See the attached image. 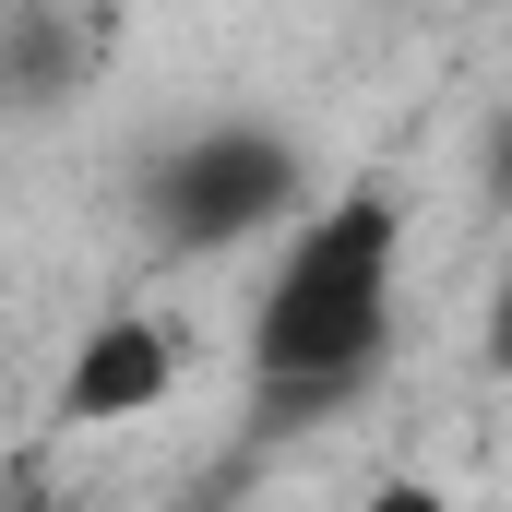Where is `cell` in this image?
I'll return each mask as SVG.
<instances>
[{"label":"cell","instance_id":"6da1fadb","mask_svg":"<svg viewBox=\"0 0 512 512\" xmlns=\"http://www.w3.org/2000/svg\"><path fill=\"white\" fill-rule=\"evenodd\" d=\"M393 251H405V203L382 179L334 191L286 239V262L262 274V310H251V441H298V429H322L334 405H358L382 382Z\"/></svg>","mask_w":512,"mask_h":512},{"label":"cell","instance_id":"7a4b0ae2","mask_svg":"<svg viewBox=\"0 0 512 512\" xmlns=\"http://www.w3.org/2000/svg\"><path fill=\"white\" fill-rule=\"evenodd\" d=\"M131 203H143L155 251H239L310 203V155L274 120H203V131H167L131 167Z\"/></svg>","mask_w":512,"mask_h":512},{"label":"cell","instance_id":"3957f363","mask_svg":"<svg viewBox=\"0 0 512 512\" xmlns=\"http://www.w3.org/2000/svg\"><path fill=\"white\" fill-rule=\"evenodd\" d=\"M167 382H179V346H167L155 322H96V334L72 346L48 417H60V429H120L143 405H167Z\"/></svg>","mask_w":512,"mask_h":512},{"label":"cell","instance_id":"277c9868","mask_svg":"<svg viewBox=\"0 0 512 512\" xmlns=\"http://www.w3.org/2000/svg\"><path fill=\"white\" fill-rule=\"evenodd\" d=\"M477 370H489V382H512V274L489 286V310H477Z\"/></svg>","mask_w":512,"mask_h":512},{"label":"cell","instance_id":"5b68a950","mask_svg":"<svg viewBox=\"0 0 512 512\" xmlns=\"http://www.w3.org/2000/svg\"><path fill=\"white\" fill-rule=\"evenodd\" d=\"M477 191H489V203L512 215V108H501L489 131H477Z\"/></svg>","mask_w":512,"mask_h":512},{"label":"cell","instance_id":"8992f818","mask_svg":"<svg viewBox=\"0 0 512 512\" xmlns=\"http://www.w3.org/2000/svg\"><path fill=\"white\" fill-rule=\"evenodd\" d=\"M358 512H453V501H441L429 477H382V489H370V501H358Z\"/></svg>","mask_w":512,"mask_h":512},{"label":"cell","instance_id":"52a82bcc","mask_svg":"<svg viewBox=\"0 0 512 512\" xmlns=\"http://www.w3.org/2000/svg\"><path fill=\"white\" fill-rule=\"evenodd\" d=\"M12 512H60V501H48V477H36V465H12Z\"/></svg>","mask_w":512,"mask_h":512}]
</instances>
